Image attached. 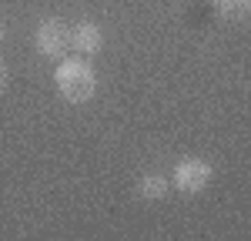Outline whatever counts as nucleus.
I'll return each instance as SVG.
<instances>
[{"instance_id":"obj_3","label":"nucleus","mask_w":251,"mask_h":241,"mask_svg":"<svg viewBox=\"0 0 251 241\" xmlns=\"http://www.w3.org/2000/svg\"><path fill=\"white\" fill-rule=\"evenodd\" d=\"M34 44L44 57H64V50L71 47V30L60 20H44L34 34Z\"/></svg>"},{"instance_id":"obj_1","label":"nucleus","mask_w":251,"mask_h":241,"mask_svg":"<svg viewBox=\"0 0 251 241\" xmlns=\"http://www.w3.org/2000/svg\"><path fill=\"white\" fill-rule=\"evenodd\" d=\"M54 87H57V94L64 100L84 104V100H91L97 94V74L84 60H64L54 71Z\"/></svg>"},{"instance_id":"obj_7","label":"nucleus","mask_w":251,"mask_h":241,"mask_svg":"<svg viewBox=\"0 0 251 241\" xmlns=\"http://www.w3.org/2000/svg\"><path fill=\"white\" fill-rule=\"evenodd\" d=\"M3 34H7V30H3V24H0V44H3Z\"/></svg>"},{"instance_id":"obj_4","label":"nucleus","mask_w":251,"mask_h":241,"mask_svg":"<svg viewBox=\"0 0 251 241\" xmlns=\"http://www.w3.org/2000/svg\"><path fill=\"white\" fill-rule=\"evenodd\" d=\"M71 47L80 50V54H97V50L104 47V34H100V27L91 24V20L77 24V27L71 30Z\"/></svg>"},{"instance_id":"obj_8","label":"nucleus","mask_w":251,"mask_h":241,"mask_svg":"<svg viewBox=\"0 0 251 241\" xmlns=\"http://www.w3.org/2000/svg\"><path fill=\"white\" fill-rule=\"evenodd\" d=\"M0 80H3V74H0Z\"/></svg>"},{"instance_id":"obj_5","label":"nucleus","mask_w":251,"mask_h":241,"mask_svg":"<svg viewBox=\"0 0 251 241\" xmlns=\"http://www.w3.org/2000/svg\"><path fill=\"white\" fill-rule=\"evenodd\" d=\"M137 194L141 198H151V201L164 198L168 194V178L164 174H144V178L137 181Z\"/></svg>"},{"instance_id":"obj_2","label":"nucleus","mask_w":251,"mask_h":241,"mask_svg":"<svg viewBox=\"0 0 251 241\" xmlns=\"http://www.w3.org/2000/svg\"><path fill=\"white\" fill-rule=\"evenodd\" d=\"M171 181H174L177 191H184V194H198V191H204L208 181H211V164L201 161V158H184V161H177Z\"/></svg>"},{"instance_id":"obj_6","label":"nucleus","mask_w":251,"mask_h":241,"mask_svg":"<svg viewBox=\"0 0 251 241\" xmlns=\"http://www.w3.org/2000/svg\"><path fill=\"white\" fill-rule=\"evenodd\" d=\"M221 3V14L225 17H245L251 7V0H218Z\"/></svg>"}]
</instances>
